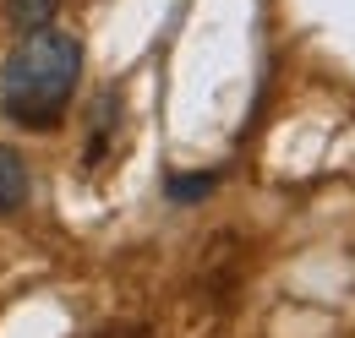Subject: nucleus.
Instances as JSON below:
<instances>
[{
  "label": "nucleus",
  "instance_id": "f257e3e1",
  "mask_svg": "<svg viewBox=\"0 0 355 338\" xmlns=\"http://www.w3.org/2000/svg\"><path fill=\"white\" fill-rule=\"evenodd\" d=\"M83 82V44L77 33L39 28L6 55L0 71V109L22 131H55L66 121L71 98Z\"/></svg>",
  "mask_w": 355,
  "mask_h": 338
},
{
  "label": "nucleus",
  "instance_id": "f03ea898",
  "mask_svg": "<svg viewBox=\"0 0 355 338\" xmlns=\"http://www.w3.org/2000/svg\"><path fill=\"white\" fill-rule=\"evenodd\" d=\"M33 197V175L17 148H0V218H17Z\"/></svg>",
  "mask_w": 355,
  "mask_h": 338
},
{
  "label": "nucleus",
  "instance_id": "7ed1b4c3",
  "mask_svg": "<svg viewBox=\"0 0 355 338\" xmlns=\"http://www.w3.org/2000/svg\"><path fill=\"white\" fill-rule=\"evenodd\" d=\"M219 191V169H175V175H164V197L170 202H202V197H214Z\"/></svg>",
  "mask_w": 355,
  "mask_h": 338
},
{
  "label": "nucleus",
  "instance_id": "20e7f679",
  "mask_svg": "<svg viewBox=\"0 0 355 338\" xmlns=\"http://www.w3.org/2000/svg\"><path fill=\"white\" fill-rule=\"evenodd\" d=\"M115 121H121V93H104V98L93 104V126H88V164H98V153L110 148V136H115Z\"/></svg>",
  "mask_w": 355,
  "mask_h": 338
},
{
  "label": "nucleus",
  "instance_id": "39448f33",
  "mask_svg": "<svg viewBox=\"0 0 355 338\" xmlns=\"http://www.w3.org/2000/svg\"><path fill=\"white\" fill-rule=\"evenodd\" d=\"M55 11H60V0H6V22L11 28H22V33H39L55 22Z\"/></svg>",
  "mask_w": 355,
  "mask_h": 338
}]
</instances>
